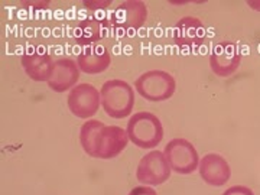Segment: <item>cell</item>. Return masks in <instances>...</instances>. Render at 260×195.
<instances>
[{"mask_svg":"<svg viewBox=\"0 0 260 195\" xmlns=\"http://www.w3.org/2000/svg\"><path fill=\"white\" fill-rule=\"evenodd\" d=\"M102 106L113 119H124L132 114L135 106V91L129 83L123 80H109L103 84Z\"/></svg>","mask_w":260,"mask_h":195,"instance_id":"cell-1","label":"cell"},{"mask_svg":"<svg viewBox=\"0 0 260 195\" xmlns=\"http://www.w3.org/2000/svg\"><path fill=\"white\" fill-rule=\"evenodd\" d=\"M127 135L136 146L153 149L164 139V126L153 113H135L127 123Z\"/></svg>","mask_w":260,"mask_h":195,"instance_id":"cell-2","label":"cell"},{"mask_svg":"<svg viewBox=\"0 0 260 195\" xmlns=\"http://www.w3.org/2000/svg\"><path fill=\"white\" fill-rule=\"evenodd\" d=\"M136 91L149 102H165L171 99L177 83L172 75L162 70H152L142 74L135 83Z\"/></svg>","mask_w":260,"mask_h":195,"instance_id":"cell-3","label":"cell"},{"mask_svg":"<svg viewBox=\"0 0 260 195\" xmlns=\"http://www.w3.org/2000/svg\"><path fill=\"white\" fill-rule=\"evenodd\" d=\"M164 153L171 169L181 175L192 174L200 165V156L194 145L182 138L171 140L165 146Z\"/></svg>","mask_w":260,"mask_h":195,"instance_id":"cell-4","label":"cell"},{"mask_svg":"<svg viewBox=\"0 0 260 195\" xmlns=\"http://www.w3.org/2000/svg\"><path fill=\"white\" fill-rule=\"evenodd\" d=\"M138 181L145 185H160L171 177V167L165 153L160 150H152L140 159L138 171Z\"/></svg>","mask_w":260,"mask_h":195,"instance_id":"cell-5","label":"cell"},{"mask_svg":"<svg viewBox=\"0 0 260 195\" xmlns=\"http://www.w3.org/2000/svg\"><path fill=\"white\" fill-rule=\"evenodd\" d=\"M68 107L78 119H88L99 112L102 95L91 84H78L68 94Z\"/></svg>","mask_w":260,"mask_h":195,"instance_id":"cell-6","label":"cell"},{"mask_svg":"<svg viewBox=\"0 0 260 195\" xmlns=\"http://www.w3.org/2000/svg\"><path fill=\"white\" fill-rule=\"evenodd\" d=\"M148 19V8L143 2H123L110 15V23L121 30H138Z\"/></svg>","mask_w":260,"mask_h":195,"instance_id":"cell-7","label":"cell"},{"mask_svg":"<svg viewBox=\"0 0 260 195\" xmlns=\"http://www.w3.org/2000/svg\"><path fill=\"white\" fill-rule=\"evenodd\" d=\"M242 62V55L237 51L236 44L224 41L217 44L210 56V67L213 73L218 77H229L237 71Z\"/></svg>","mask_w":260,"mask_h":195,"instance_id":"cell-8","label":"cell"},{"mask_svg":"<svg viewBox=\"0 0 260 195\" xmlns=\"http://www.w3.org/2000/svg\"><path fill=\"white\" fill-rule=\"evenodd\" d=\"M127 130L121 129L119 126H106L100 132V139L97 146V158L99 159H112L127 146L129 142Z\"/></svg>","mask_w":260,"mask_h":195,"instance_id":"cell-9","label":"cell"},{"mask_svg":"<svg viewBox=\"0 0 260 195\" xmlns=\"http://www.w3.org/2000/svg\"><path fill=\"white\" fill-rule=\"evenodd\" d=\"M200 175L208 185L223 186L232 177V169L221 155L208 153L200 160Z\"/></svg>","mask_w":260,"mask_h":195,"instance_id":"cell-10","label":"cell"},{"mask_svg":"<svg viewBox=\"0 0 260 195\" xmlns=\"http://www.w3.org/2000/svg\"><path fill=\"white\" fill-rule=\"evenodd\" d=\"M80 78V68L71 58H61L54 62V73L48 81V87L55 93H64L74 88Z\"/></svg>","mask_w":260,"mask_h":195,"instance_id":"cell-11","label":"cell"},{"mask_svg":"<svg viewBox=\"0 0 260 195\" xmlns=\"http://www.w3.org/2000/svg\"><path fill=\"white\" fill-rule=\"evenodd\" d=\"M205 28L200 19L185 16L179 19L174 28V41L178 47H198L204 42Z\"/></svg>","mask_w":260,"mask_h":195,"instance_id":"cell-12","label":"cell"},{"mask_svg":"<svg viewBox=\"0 0 260 195\" xmlns=\"http://www.w3.org/2000/svg\"><path fill=\"white\" fill-rule=\"evenodd\" d=\"M78 68L85 74H100L112 64V55L103 45H90L77 58Z\"/></svg>","mask_w":260,"mask_h":195,"instance_id":"cell-13","label":"cell"},{"mask_svg":"<svg viewBox=\"0 0 260 195\" xmlns=\"http://www.w3.org/2000/svg\"><path fill=\"white\" fill-rule=\"evenodd\" d=\"M25 73L34 81H49L54 73L52 58L47 52H32L25 54L20 59Z\"/></svg>","mask_w":260,"mask_h":195,"instance_id":"cell-14","label":"cell"},{"mask_svg":"<svg viewBox=\"0 0 260 195\" xmlns=\"http://www.w3.org/2000/svg\"><path fill=\"white\" fill-rule=\"evenodd\" d=\"M104 34H106V23L103 20L87 18L81 20L75 28L74 39L77 44L87 48L103 39Z\"/></svg>","mask_w":260,"mask_h":195,"instance_id":"cell-15","label":"cell"},{"mask_svg":"<svg viewBox=\"0 0 260 195\" xmlns=\"http://www.w3.org/2000/svg\"><path fill=\"white\" fill-rule=\"evenodd\" d=\"M104 127V123L99 120H88L84 123L80 130V142L84 152L93 158H97V146L100 139V132Z\"/></svg>","mask_w":260,"mask_h":195,"instance_id":"cell-16","label":"cell"},{"mask_svg":"<svg viewBox=\"0 0 260 195\" xmlns=\"http://www.w3.org/2000/svg\"><path fill=\"white\" fill-rule=\"evenodd\" d=\"M223 195H254V192L251 191L249 186L234 185L230 186L229 189H225V192Z\"/></svg>","mask_w":260,"mask_h":195,"instance_id":"cell-17","label":"cell"},{"mask_svg":"<svg viewBox=\"0 0 260 195\" xmlns=\"http://www.w3.org/2000/svg\"><path fill=\"white\" fill-rule=\"evenodd\" d=\"M129 195H158L156 191L152 188V186L148 185H140V186H135L132 191L129 192Z\"/></svg>","mask_w":260,"mask_h":195,"instance_id":"cell-18","label":"cell"},{"mask_svg":"<svg viewBox=\"0 0 260 195\" xmlns=\"http://www.w3.org/2000/svg\"><path fill=\"white\" fill-rule=\"evenodd\" d=\"M84 5L87 8H93V9H100V8H107L112 5V0H106V2H84Z\"/></svg>","mask_w":260,"mask_h":195,"instance_id":"cell-19","label":"cell"}]
</instances>
